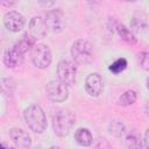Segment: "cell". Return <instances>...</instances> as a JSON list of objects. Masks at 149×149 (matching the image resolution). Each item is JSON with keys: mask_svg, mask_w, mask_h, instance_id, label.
<instances>
[{"mask_svg": "<svg viewBox=\"0 0 149 149\" xmlns=\"http://www.w3.org/2000/svg\"><path fill=\"white\" fill-rule=\"evenodd\" d=\"M126 147L127 149H143L142 148V142L140 140V137L135 134V133H130L126 136Z\"/></svg>", "mask_w": 149, "mask_h": 149, "instance_id": "d6986e66", "label": "cell"}, {"mask_svg": "<svg viewBox=\"0 0 149 149\" xmlns=\"http://www.w3.org/2000/svg\"><path fill=\"white\" fill-rule=\"evenodd\" d=\"M130 26L133 28V31L135 33H144L148 28L146 17H133Z\"/></svg>", "mask_w": 149, "mask_h": 149, "instance_id": "ffe728a7", "label": "cell"}, {"mask_svg": "<svg viewBox=\"0 0 149 149\" xmlns=\"http://www.w3.org/2000/svg\"><path fill=\"white\" fill-rule=\"evenodd\" d=\"M71 56L76 64L87 65L93 61V49L87 40L79 38L73 42L71 47Z\"/></svg>", "mask_w": 149, "mask_h": 149, "instance_id": "3957f363", "label": "cell"}, {"mask_svg": "<svg viewBox=\"0 0 149 149\" xmlns=\"http://www.w3.org/2000/svg\"><path fill=\"white\" fill-rule=\"evenodd\" d=\"M47 97L54 102H63L69 97V88L59 80H50L45 86Z\"/></svg>", "mask_w": 149, "mask_h": 149, "instance_id": "8992f818", "label": "cell"}, {"mask_svg": "<svg viewBox=\"0 0 149 149\" xmlns=\"http://www.w3.org/2000/svg\"><path fill=\"white\" fill-rule=\"evenodd\" d=\"M126 128H125V125L121 122V121H118V120H113L112 122H109L108 125V132L111 135L113 136H116V137H120L123 135Z\"/></svg>", "mask_w": 149, "mask_h": 149, "instance_id": "ac0fdd59", "label": "cell"}, {"mask_svg": "<svg viewBox=\"0 0 149 149\" xmlns=\"http://www.w3.org/2000/svg\"><path fill=\"white\" fill-rule=\"evenodd\" d=\"M74 141L81 147H90L93 143V136L87 128H78L74 132Z\"/></svg>", "mask_w": 149, "mask_h": 149, "instance_id": "5bb4252c", "label": "cell"}, {"mask_svg": "<svg viewBox=\"0 0 149 149\" xmlns=\"http://www.w3.org/2000/svg\"><path fill=\"white\" fill-rule=\"evenodd\" d=\"M9 137L14 144L21 149H29L31 146L30 135L22 128H12L9 130Z\"/></svg>", "mask_w": 149, "mask_h": 149, "instance_id": "30bf717a", "label": "cell"}, {"mask_svg": "<svg viewBox=\"0 0 149 149\" xmlns=\"http://www.w3.org/2000/svg\"><path fill=\"white\" fill-rule=\"evenodd\" d=\"M113 22V30L121 37V40H123L125 42L129 43V44H136L137 43V38L136 36L134 35V33L128 29L125 24L115 21V20H112Z\"/></svg>", "mask_w": 149, "mask_h": 149, "instance_id": "4fadbf2b", "label": "cell"}, {"mask_svg": "<svg viewBox=\"0 0 149 149\" xmlns=\"http://www.w3.org/2000/svg\"><path fill=\"white\" fill-rule=\"evenodd\" d=\"M139 58H140V64H141L142 69L144 71H148L149 70V54L147 51H142V52H140Z\"/></svg>", "mask_w": 149, "mask_h": 149, "instance_id": "44dd1931", "label": "cell"}, {"mask_svg": "<svg viewBox=\"0 0 149 149\" xmlns=\"http://www.w3.org/2000/svg\"><path fill=\"white\" fill-rule=\"evenodd\" d=\"M76 73H77V69L72 62H70L68 59H63L57 64L58 79H59V81H62L66 86H73L74 85Z\"/></svg>", "mask_w": 149, "mask_h": 149, "instance_id": "5b68a950", "label": "cell"}, {"mask_svg": "<svg viewBox=\"0 0 149 149\" xmlns=\"http://www.w3.org/2000/svg\"><path fill=\"white\" fill-rule=\"evenodd\" d=\"M3 24L12 33H19L26 24L24 16L17 10H9L3 15Z\"/></svg>", "mask_w": 149, "mask_h": 149, "instance_id": "ba28073f", "label": "cell"}, {"mask_svg": "<svg viewBox=\"0 0 149 149\" xmlns=\"http://www.w3.org/2000/svg\"><path fill=\"white\" fill-rule=\"evenodd\" d=\"M24 121L30 128L36 134H42L47 129V116L42 109V107L37 104H33L28 106L24 112H23Z\"/></svg>", "mask_w": 149, "mask_h": 149, "instance_id": "6da1fadb", "label": "cell"}, {"mask_svg": "<svg viewBox=\"0 0 149 149\" xmlns=\"http://www.w3.org/2000/svg\"><path fill=\"white\" fill-rule=\"evenodd\" d=\"M104 90L102 78L98 73H90L85 79V91L90 97H99Z\"/></svg>", "mask_w": 149, "mask_h": 149, "instance_id": "9c48e42d", "label": "cell"}, {"mask_svg": "<svg viewBox=\"0 0 149 149\" xmlns=\"http://www.w3.org/2000/svg\"><path fill=\"white\" fill-rule=\"evenodd\" d=\"M41 6H44V7H51L55 5V2H40Z\"/></svg>", "mask_w": 149, "mask_h": 149, "instance_id": "d4e9b609", "label": "cell"}, {"mask_svg": "<svg viewBox=\"0 0 149 149\" xmlns=\"http://www.w3.org/2000/svg\"><path fill=\"white\" fill-rule=\"evenodd\" d=\"M0 149H13V148H9V147L5 146L3 143H0Z\"/></svg>", "mask_w": 149, "mask_h": 149, "instance_id": "484cf974", "label": "cell"}, {"mask_svg": "<svg viewBox=\"0 0 149 149\" xmlns=\"http://www.w3.org/2000/svg\"><path fill=\"white\" fill-rule=\"evenodd\" d=\"M31 149H41L40 147H34V148H31Z\"/></svg>", "mask_w": 149, "mask_h": 149, "instance_id": "83f0119b", "label": "cell"}, {"mask_svg": "<svg viewBox=\"0 0 149 149\" xmlns=\"http://www.w3.org/2000/svg\"><path fill=\"white\" fill-rule=\"evenodd\" d=\"M127 65H128L127 59L123 58V57H120V58L115 59V61L108 66V70H109L112 73H114V74H119V73H121L122 71L126 70Z\"/></svg>", "mask_w": 149, "mask_h": 149, "instance_id": "e0dca14e", "label": "cell"}, {"mask_svg": "<svg viewBox=\"0 0 149 149\" xmlns=\"http://www.w3.org/2000/svg\"><path fill=\"white\" fill-rule=\"evenodd\" d=\"M35 44H36V40H35L29 33H24V34L21 36V38H20L14 45L24 55L27 51L31 50Z\"/></svg>", "mask_w": 149, "mask_h": 149, "instance_id": "9a60e30c", "label": "cell"}, {"mask_svg": "<svg viewBox=\"0 0 149 149\" xmlns=\"http://www.w3.org/2000/svg\"><path fill=\"white\" fill-rule=\"evenodd\" d=\"M44 20L48 29H51L54 33H61L65 28V15L61 8L49 9Z\"/></svg>", "mask_w": 149, "mask_h": 149, "instance_id": "52a82bcc", "label": "cell"}, {"mask_svg": "<svg viewBox=\"0 0 149 149\" xmlns=\"http://www.w3.org/2000/svg\"><path fill=\"white\" fill-rule=\"evenodd\" d=\"M74 122L76 118L72 112L69 109H58L52 116L54 133L59 137H64L70 133Z\"/></svg>", "mask_w": 149, "mask_h": 149, "instance_id": "7a4b0ae2", "label": "cell"}, {"mask_svg": "<svg viewBox=\"0 0 149 149\" xmlns=\"http://www.w3.org/2000/svg\"><path fill=\"white\" fill-rule=\"evenodd\" d=\"M136 99H137V94H136V92L134 91V90H127L126 92H123L120 97H119V99H118V104L120 105V106H130V105H133L135 101H136Z\"/></svg>", "mask_w": 149, "mask_h": 149, "instance_id": "2e32d148", "label": "cell"}, {"mask_svg": "<svg viewBox=\"0 0 149 149\" xmlns=\"http://www.w3.org/2000/svg\"><path fill=\"white\" fill-rule=\"evenodd\" d=\"M52 61V54L50 48L44 43H37L31 49V62L33 64L41 70H44L50 66Z\"/></svg>", "mask_w": 149, "mask_h": 149, "instance_id": "277c9868", "label": "cell"}, {"mask_svg": "<svg viewBox=\"0 0 149 149\" xmlns=\"http://www.w3.org/2000/svg\"><path fill=\"white\" fill-rule=\"evenodd\" d=\"M48 149H61L59 147H56V146H52V147H50V148H48Z\"/></svg>", "mask_w": 149, "mask_h": 149, "instance_id": "4316f807", "label": "cell"}, {"mask_svg": "<svg viewBox=\"0 0 149 149\" xmlns=\"http://www.w3.org/2000/svg\"><path fill=\"white\" fill-rule=\"evenodd\" d=\"M0 5L1 6H6V7H13L16 5V2H13V1H0Z\"/></svg>", "mask_w": 149, "mask_h": 149, "instance_id": "cb8c5ba5", "label": "cell"}, {"mask_svg": "<svg viewBox=\"0 0 149 149\" xmlns=\"http://www.w3.org/2000/svg\"><path fill=\"white\" fill-rule=\"evenodd\" d=\"M22 61H23V54L15 45L7 49L3 55V63L7 68H10V69L19 66L22 63Z\"/></svg>", "mask_w": 149, "mask_h": 149, "instance_id": "7c38bea8", "label": "cell"}, {"mask_svg": "<svg viewBox=\"0 0 149 149\" xmlns=\"http://www.w3.org/2000/svg\"><path fill=\"white\" fill-rule=\"evenodd\" d=\"M148 136H149V129H146L143 140L141 141V142H142V148H143V149H148V148H149V146H148Z\"/></svg>", "mask_w": 149, "mask_h": 149, "instance_id": "603a6c76", "label": "cell"}, {"mask_svg": "<svg viewBox=\"0 0 149 149\" xmlns=\"http://www.w3.org/2000/svg\"><path fill=\"white\" fill-rule=\"evenodd\" d=\"M93 149H113V148H112V146L109 144V142L106 139H101L100 137L94 142Z\"/></svg>", "mask_w": 149, "mask_h": 149, "instance_id": "7402d4cb", "label": "cell"}, {"mask_svg": "<svg viewBox=\"0 0 149 149\" xmlns=\"http://www.w3.org/2000/svg\"><path fill=\"white\" fill-rule=\"evenodd\" d=\"M48 33V26L42 16H34L29 21V34L35 38H43Z\"/></svg>", "mask_w": 149, "mask_h": 149, "instance_id": "8fae6325", "label": "cell"}]
</instances>
